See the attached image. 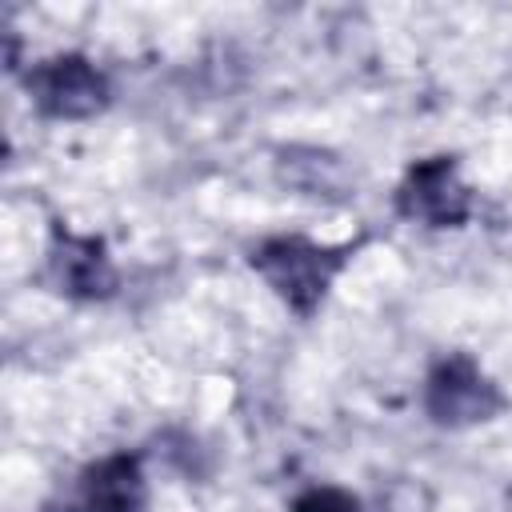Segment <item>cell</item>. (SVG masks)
<instances>
[{"label":"cell","mask_w":512,"mask_h":512,"mask_svg":"<svg viewBox=\"0 0 512 512\" xmlns=\"http://www.w3.org/2000/svg\"><path fill=\"white\" fill-rule=\"evenodd\" d=\"M252 268L296 308V312H312L328 288V280L340 268V256L328 248H316L300 236H280L256 248Z\"/></svg>","instance_id":"6da1fadb"},{"label":"cell","mask_w":512,"mask_h":512,"mask_svg":"<svg viewBox=\"0 0 512 512\" xmlns=\"http://www.w3.org/2000/svg\"><path fill=\"white\" fill-rule=\"evenodd\" d=\"M432 420L440 424H476L500 412V392L492 388V380L468 360V356H452L444 360L432 380H428V396H424Z\"/></svg>","instance_id":"7a4b0ae2"},{"label":"cell","mask_w":512,"mask_h":512,"mask_svg":"<svg viewBox=\"0 0 512 512\" xmlns=\"http://www.w3.org/2000/svg\"><path fill=\"white\" fill-rule=\"evenodd\" d=\"M28 92L48 116H92L96 108H104L108 96L104 76L80 56H56L32 68Z\"/></svg>","instance_id":"3957f363"},{"label":"cell","mask_w":512,"mask_h":512,"mask_svg":"<svg viewBox=\"0 0 512 512\" xmlns=\"http://www.w3.org/2000/svg\"><path fill=\"white\" fill-rule=\"evenodd\" d=\"M400 212L408 220H424V224H436V228L460 224L464 212H468V192L456 180V164L444 160V156L416 164L408 172L404 188H400Z\"/></svg>","instance_id":"277c9868"},{"label":"cell","mask_w":512,"mask_h":512,"mask_svg":"<svg viewBox=\"0 0 512 512\" xmlns=\"http://www.w3.org/2000/svg\"><path fill=\"white\" fill-rule=\"evenodd\" d=\"M48 268H52V280L60 284V292L80 296V300L108 296L112 284H116V272H112V260H108L104 244L100 240H88V236H64V240H56Z\"/></svg>","instance_id":"5b68a950"},{"label":"cell","mask_w":512,"mask_h":512,"mask_svg":"<svg viewBox=\"0 0 512 512\" xmlns=\"http://www.w3.org/2000/svg\"><path fill=\"white\" fill-rule=\"evenodd\" d=\"M144 500V480L132 456H108L92 464L76 492V512H136Z\"/></svg>","instance_id":"8992f818"},{"label":"cell","mask_w":512,"mask_h":512,"mask_svg":"<svg viewBox=\"0 0 512 512\" xmlns=\"http://www.w3.org/2000/svg\"><path fill=\"white\" fill-rule=\"evenodd\" d=\"M296 512H356V500L340 488H312L296 500Z\"/></svg>","instance_id":"52a82bcc"}]
</instances>
